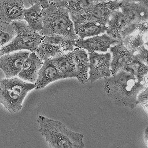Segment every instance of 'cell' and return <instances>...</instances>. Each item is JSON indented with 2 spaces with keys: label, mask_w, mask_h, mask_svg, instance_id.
<instances>
[{
  "label": "cell",
  "mask_w": 148,
  "mask_h": 148,
  "mask_svg": "<svg viewBox=\"0 0 148 148\" xmlns=\"http://www.w3.org/2000/svg\"><path fill=\"white\" fill-rule=\"evenodd\" d=\"M136 100L138 103H140L143 105L145 109L147 112V86L145 87L143 90H142L137 95Z\"/></svg>",
  "instance_id": "25"
},
{
  "label": "cell",
  "mask_w": 148,
  "mask_h": 148,
  "mask_svg": "<svg viewBox=\"0 0 148 148\" xmlns=\"http://www.w3.org/2000/svg\"><path fill=\"white\" fill-rule=\"evenodd\" d=\"M147 45L146 43L136 53L134 54V57L138 60L147 65Z\"/></svg>",
  "instance_id": "24"
},
{
  "label": "cell",
  "mask_w": 148,
  "mask_h": 148,
  "mask_svg": "<svg viewBox=\"0 0 148 148\" xmlns=\"http://www.w3.org/2000/svg\"><path fill=\"white\" fill-rule=\"evenodd\" d=\"M146 86L147 77H140L123 69L104 80V90L108 97L116 105L131 109L138 104L137 95Z\"/></svg>",
  "instance_id": "1"
},
{
  "label": "cell",
  "mask_w": 148,
  "mask_h": 148,
  "mask_svg": "<svg viewBox=\"0 0 148 148\" xmlns=\"http://www.w3.org/2000/svg\"><path fill=\"white\" fill-rule=\"evenodd\" d=\"M143 138L145 140V141L146 142V143H148V128L147 127L146 128V129L145 130V131L143 132Z\"/></svg>",
  "instance_id": "29"
},
{
  "label": "cell",
  "mask_w": 148,
  "mask_h": 148,
  "mask_svg": "<svg viewBox=\"0 0 148 148\" xmlns=\"http://www.w3.org/2000/svg\"><path fill=\"white\" fill-rule=\"evenodd\" d=\"M140 77H147L148 65L136 60L134 57L132 60L123 69Z\"/></svg>",
  "instance_id": "23"
},
{
  "label": "cell",
  "mask_w": 148,
  "mask_h": 148,
  "mask_svg": "<svg viewBox=\"0 0 148 148\" xmlns=\"http://www.w3.org/2000/svg\"><path fill=\"white\" fill-rule=\"evenodd\" d=\"M51 60L61 73L62 79L76 77L73 50L51 58Z\"/></svg>",
  "instance_id": "18"
},
{
  "label": "cell",
  "mask_w": 148,
  "mask_h": 148,
  "mask_svg": "<svg viewBox=\"0 0 148 148\" xmlns=\"http://www.w3.org/2000/svg\"><path fill=\"white\" fill-rule=\"evenodd\" d=\"M62 79V75L51 58L43 60L35 82V89L40 90L45 87L50 83Z\"/></svg>",
  "instance_id": "15"
},
{
  "label": "cell",
  "mask_w": 148,
  "mask_h": 148,
  "mask_svg": "<svg viewBox=\"0 0 148 148\" xmlns=\"http://www.w3.org/2000/svg\"><path fill=\"white\" fill-rule=\"evenodd\" d=\"M22 0H0V21L11 23L24 20Z\"/></svg>",
  "instance_id": "13"
},
{
  "label": "cell",
  "mask_w": 148,
  "mask_h": 148,
  "mask_svg": "<svg viewBox=\"0 0 148 148\" xmlns=\"http://www.w3.org/2000/svg\"><path fill=\"white\" fill-rule=\"evenodd\" d=\"M39 131L51 148H82L84 136L69 129L61 121L40 115L37 119Z\"/></svg>",
  "instance_id": "2"
},
{
  "label": "cell",
  "mask_w": 148,
  "mask_h": 148,
  "mask_svg": "<svg viewBox=\"0 0 148 148\" xmlns=\"http://www.w3.org/2000/svg\"><path fill=\"white\" fill-rule=\"evenodd\" d=\"M73 25L75 34L80 39L105 33L107 29L106 25L91 21L83 23H73Z\"/></svg>",
  "instance_id": "19"
},
{
  "label": "cell",
  "mask_w": 148,
  "mask_h": 148,
  "mask_svg": "<svg viewBox=\"0 0 148 148\" xmlns=\"http://www.w3.org/2000/svg\"><path fill=\"white\" fill-rule=\"evenodd\" d=\"M75 47V40L60 35L43 36L35 52L43 61L72 51Z\"/></svg>",
  "instance_id": "6"
},
{
  "label": "cell",
  "mask_w": 148,
  "mask_h": 148,
  "mask_svg": "<svg viewBox=\"0 0 148 148\" xmlns=\"http://www.w3.org/2000/svg\"><path fill=\"white\" fill-rule=\"evenodd\" d=\"M12 24L16 35L8 44L0 49V57L3 54L18 50L35 51L43 36L32 29L23 20L12 21Z\"/></svg>",
  "instance_id": "5"
},
{
  "label": "cell",
  "mask_w": 148,
  "mask_h": 148,
  "mask_svg": "<svg viewBox=\"0 0 148 148\" xmlns=\"http://www.w3.org/2000/svg\"><path fill=\"white\" fill-rule=\"evenodd\" d=\"M29 4L32 6L33 5H40L42 9L47 8L49 5V2L48 0H27Z\"/></svg>",
  "instance_id": "26"
},
{
  "label": "cell",
  "mask_w": 148,
  "mask_h": 148,
  "mask_svg": "<svg viewBox=\"0 0 148 148\" xmlns=\"http://www.w3.org/2000/svg\"><path fill=\"white\" fill-rule=\"evenodd\" d=\"M112 12L106 24L107 29L105 33L113 39L121 41V32L128 25V23L121 10Z\"/></svg>",
  "instance_id": "16"
},
{
  "label": "cell",
  "mask_w": 148,
  "mask_h": 148,
  "mask_svg": "<svg viewBox=\"0 0 148 148\" xmlns=\"http://www.w3.org/2000/svg\"><path fill=\"white\" fill-rule=\"evenodd\" d=\"M128 2H134L143 4L146 6H148V0H125Z\"/></svg>",
  "instance_id": "27"
},
{
  "label": "cell",
  "mask_w": 148,
  "mask_h": 148,
  "mask_svg": "<svg viewBox=\"0 0 148 148\" xmlns=\"http://www.w3.org/2000/svg\"><path fill=\"white\" fill-rule=\"evenodd\" d=\"M90 3L92 4H96V3H101V2H108V1H110L112 0H87Z\"/></svg>",
  "instance_id": "28"
},
{
  "label": "cell",
  "mask_w": 148,
  "mask_h": 148,
  "mask_svg": "<svg viewBox=\"0 0 148 148\" xmlns=\"http://www.w3.org/2000/svg\"><path fill=\"white\" fill-rule=\"evenodd\" d=\"M111 53L110 70L112 75L123 70L133 59L134 54L120 41L110 48Z\"/></svg>",
  "instance_id": "12"
},
{
  "label": "cell",
  "mask_w": 148,
  "mask_h": 148,
  "mask_svg": "<svg viewBox=\"0 0 148 148\" xmlns=\"http://www.w3.org/2000/svg\"><path fill=\"white\" fill-rule=\"evenodd\" d=\"M42 9L40 5L35 4L23 10L24 20L32 29L38 32L43 28Z\"/></svg>",
  "instance_id": "20"
},
{
  "label": "cell",
  "mask_w": 148,
  "mask_h": 148,
  "mask_svg": "<svg viewBox=\"0 0 148 148\" xmlns=\"http://www.w3.org/2000/svg\"><path fill=\"white\" fill-rule=\"evenodd\" d=\"M119 42L109 36L106 33H103L101 36L96 35L87 39L78 38L75 40V47L83 49L88 53L98 51L105 53L111 46L114 45Z\"/></svg>",
  "instance_id": "10"
},
{
  "label": "cell",
  "mask_w": 148,
  "mask_h": 148,
  "mask_svg": "<svg viewBox=\"0 0 148 148\" xmlns=\"http://www.w3.org/2000/svg\"><path fill=\"white\" fill-rule=\"evenodd\" d=\"M43 62L35 51L30 52L23 64L18 77L24 81L35 83Z\"/></svg>",
  "instance_id": "14"
},
{
  "label": "cell",
  "mask_w": 148,
  "mask_h": 148,
  "mask_svg": "<svg viewBox=\"0 0 148 148\" xmlns=\"http://www.w3.org/2000/svg\"><path fill=\"white\" fill-rule=\"evenodd\" d=\"M58 1V0H48V1L50 2H55V1Z\"/></svg>",
  "instance_id": "30"
},
{
  "label": "cell",
  "mask_w": 148,
  "mask_h": 148,
  "mask_svg": "<svg viewBox=\"0 0 148 148\" xmlns=\"http://www.w3.org/2000/svg\"><path fill=\"white\" fill-rule=\"evenodd\" d=\"M43 28L38 32L42 36L60 35L72 40L79 38L73 23L61 0L50 2L42 11Z\"/></svg>",
  "instance_id": "3"
},
{
  "label": "cell",
  "mask_w": 148,
  "mask_h": 148,
  "mask_svg": "<svg viewBox=\"0 0 148 148\" xmlns=\"http://www.w3.org/2000/svg\"><path fill=\"white\" fill-rule=\"evenodd\" d=\"M124 46L133 54L136 53L146 43L144 35L137 32L136 34H130L124 37L121 40Z\"/></svg>",
  "instance_id": "21"
},
{
  "label": "cell",
  "mask_w": 148,
  "mask_h": 148,
  "mask_svg": "<svg viewBox=\"0 0 148 148\" xmlns=\"http://www.w3.org/2000/svg\"><path fill=\"white\" fill-rule=\"evenodd\" d=\"M89 58V71L88 81L93 83L102 78L112 75L110 70L111 53L106 52L88 53Z\"/></svg>",
  "instance_id": "8"
},
{
  "label": "cell",
  "mask_w": 148,
  "mask_h": 148,
  "mask_svg": "<svg viewBox=\"0 0 148 148\" xmlns=\"http://www.w3.org/2000/svg\"><path fill=\"white\" fill-rule=\"evenodd\" d=\"M119 6L128 24L147 22L148 6L125 0H120Z\"/></svg>",
  "instance_id": "11"
},
{
  "label": "cell",
  "mask_w": 148,
  "mask_h": 148,
  "mask_svg": "<svg viewBox=\"0 0 148 148\" xmlns=\"http://www.w3.org/2000/svg\"><path fill=\"white\" fill-rule=\"evenodd\" d=\"M35 88V84L18 77L0 80V103L11 113L19 112L27 94Z\"/></svg>",
  "instance_id": "4"
},
{
  "label": "cell",
  "mask_w": 148,
  "mask_h": 148,
  "mask_svg": "<svg viewBox=\"0 0 148 148\" xmlns=\"http://www.w3.org/2000/svg\"><path fill=\"white\" fill-rule=\"evenodd\" d=\"M115 1H120V0H115Z\"/></svg>",
  "instance_id": "31"
},
{
  "label": "cell",
  "mask_w": 148,
  "mask_h": 148,
  "mask_svg": "<svg viewBox=\"0 0 148 148\" xmlns=\"http://www.w3.org/2000/svg\"><path fill=\"white\" fill-rule=\"evenodd\" d=\"M73 57L76 71V77L81 83L85 84L88 78V54L83 49L75 47L73 50Z\"/></svg>",
  "instance_id": "17"
},
{
  "label": "cell",
  "mask_w": 148,
  "mask_h": 148,
  "mask_svg": "<svg viewBox=\"0 0 148 148\" xmlns=\"http://www.w3.org/2000/svg\"><path fill=\"white\" fill-rule=\"evenodd\" d=\"M16 31L13 24L0 21V49L8 44L15 36Z\"/></svg>",
  "instance_id": "22"
},
{
  "label": "cell",
  "mask_w": 148,
  "mask_h": 148,
  "mask_svg": "<svg viewBox=\"0 0 148 148\" xmlns=\"http://www.w3.org/2000/svg\"><path fill=\"white\" fill-rule=\"evenodd\" d=\"M29 53L28 50H18L3 54L0 57V69L3 72L5 78L17 76Z\"/></svg>",
  "instance_id": "9"
},
{
  "label": "cell",
  "mask_w": 148,
  "mask_h": 148,
  "mask_svg": "<svg viewBox=\"0 0 148 148\" xmlns=\"http://www.w3.org/2000/svg\"><path fill=\"white\" fill-rule=\"evenodd\" d=\"M120 9L119 1H110L96 4H91L85 12L80 15L70 16L73 23L94 22L105 25L112 12Z\"/></svg>",
  "instance_id": "7"
}]
</instances>
